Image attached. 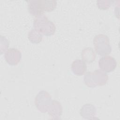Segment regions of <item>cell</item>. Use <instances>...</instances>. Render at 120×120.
<instances>
[{"instance_id": "7a4b0ae2", "label": "cell", "mask_w": 120, "mask_h": 120, "mask_svg": "<svg viewBox=\"0 0 120 120\" xmlns=\"http://www.w3.org/2000/svg\"><path fill=\"white\" fill-rule=\"evenodd\" d=\"M33 26L34 29L42 35H52L54 34L56 30L54 24L44 15L36 17L34 21Z\"/></svg>"}, {"instance_id": "ba28073f", "label": "cell", "mask_w": 120, "mask_h": 120, "mask_svg": "<svg viewBox=\"0 0 120 120\" xmlns=\"http://www.w3.org/2000/svg\"><path fill=\"white\" fill-rule=\"evenodd\" d=\"M71 70L75 75H82L87 70L86 64L82 60L76 59L72 63Z\"/></svg>"}, {"instance_id": "8fae6325", "label": "cell", "mask_w": 120, "mask_h": 120, "mask_svg": "<svg viewBox=\"0 0 120 120\" xmlns=\"http://www.w3.org/2000/svg\"><path fill=\"white\" fill-rule=\"evenodd\" d=\"M106 0L104 1H97V4L98 6V8L101 9H107L110 7L111 5V1H108L107 3H105Z\"/></svg>"}, {"instance_id": "52a82bcc", "label": "cell", "mask_w": 120, "mask_h": 120, "mask_svg": "<svg viewBox=\"0 0 120 120\" xmlns=\"http://www.w3.org/2000/svg\"><path fill=\"white\" fill-rule=\"evenodd\" d=\"M4 56L6 61L9 64L16 65L21 60V52L16 48H9L5 52Z\"/></svg>"}, {"instance_id": "5b68a950", "label": "cell", "mask_w": 120, "mask_h": 120, "mask_svg": "<svg viewBox=\"0 0 120 120\" xmlns=\"http://www.w3.org/2000/svg\"><path fill=\"white\" fill-rule=\"evenodd\" d=\"M51 97L49 93L45 90L40 91L36 97L35 104L36 107L41 112H45L47 107L50 105Z\"/></svg>"}, {"instance_id": "8992f818", "label": "cell", "mask_w": 120, "mask_h": 120, "mask_svg": "<svg viewBox=\"0 0 120 120\" xmlns=\"http://www.w3.org/2000/svg\"><path fill=\"white\" fill-rule=\"evenodd\" d=\"M99 68L105 72L110 73L113 71L117 66V62L115 59L109 55L102 57L98 61Z\"/></svg>"}, {"instance_id": "30bf717a", "label": "cell", "mask_w": 120, "mask_h": 120, "mask_svg": "<svg viewBox=\"0 0 120 120\" xmlns=\"http://www.w3.org/2000/svg\"><path fill=\"white\" fill-rule=\"evenodd\" d=\"M43 35L37 31L35 29H32L29 33L28 38L29 40L33 43H38L42 39Z\"/></svg>"}, {"instance_id": "277c9868", "label": "cell", "mask_w": 120, "mask_h": 120, "mask_svg": "<svg viewBox=\"0 0 120 120\" xmlns=\"http://www.w3.org/2000/svg\"><path fill=\"white\" fill-rule=\"evenodd\" d=\"M93 41L95 51L99 55L104 56L111 53L112 47L109 38L106 35L98 34L94 37Z\"/></svg>"}, {"instance_id": "6da1fadb", "label": "cell", "mask_w": 120, "mask_h": 120, "mask_svg": "<svg viewBox=\"0 0 120 120\" xmlns=\"http://www.w3.org/2000/svg\"><path fill=\"white\" fill-rule=\"evenodd\" d=\"M27 2L29 12L36 17L43 15L45 12L53 11L57 6L55 0H30Z\"/></svg>"}, {"instance_id": "3957f363", "label": "cell", "mask_w": 120, "mask_h": 120, "mask_svg": "<svg viewBox=\"0 0 120 120\" xmlns=\"http://www.w3.org/2000/svg\"><path fill=\"white\" fill-rule=\"evenodd\" d=\"M107 75L101 69L95 70L93 72L87 73L84 77L85 83L90 87H96L97 85H103L108 80Z\"/></svg>"}, {"instance_id": "9c48e42d", "label": "cell", "mask_w": 120, "mask_h": 120, "mask_svg": "<svg viewBox=\"0 0 120 120\" xmlns=\"http://www.w3.org/2000/svg\"><path fill=\"white\" fill-rule=\"evenodd\" d=\"M82 57L84 61L90 63L95 60L96 54L93 49L91 47L84 48L82 52Z\"/></svg>"}]
</instances>
